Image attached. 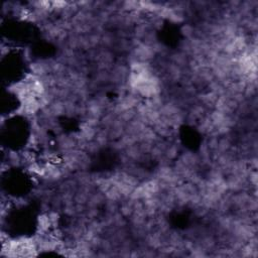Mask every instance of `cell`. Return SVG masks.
Instances as JSON below:
<instances>
[{
    "label": "cell",
    "mask_w": 258,
    "mask_h": 258,
    "mask_svg": "<svg viewBox=\"0 0 258 258\" xmlns=\"http://www.w3.org/2000/svg\"><path fill=\"white\" fill-rule=\"evenodd\" d=\"M182 34H184L185 37H192V35H193L194 29H193V27L190 26V25H184V26H182Z\"/></svg>",
    "instance_id": "obj_1"
}]
</instances>
